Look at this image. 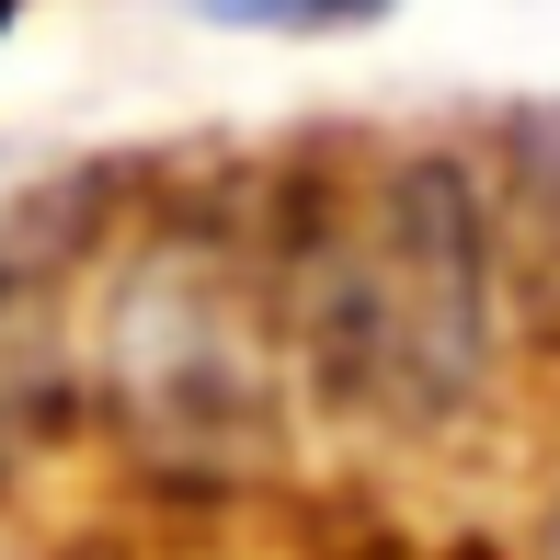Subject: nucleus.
<instances>
[{
    "label": "nucleus",
    "instance_id": "1",
    "mask_svg": "<svg viewBox=\"0 0 560 560\" xmlns=\"http://www.w3.org/2000/svg\"><path fill=\"white\" fill-rule=\"evenodd\" d=\"M310 320L332 377L389 412H435L469 389L492 343V287H480V229L446 172H377L343 218H320Z\"/></svg>",
    "mask_w": 560,
    "mask_h": 560
},
{
    "label": "nucleus",
    "instance_id": "3",
    "mask_svg": "<svg viewBox=\"0 0 560 560\" xmlns=\"http://www.w3.org/2000/svg\"><path fill=\"white\" fill-rule=\"evenodd\" d=\"M12 23H23V0H0V35H12Z\"/></svg>",
    "mask_w": 560,
    "mask_h": 560
},
{
    "label": "nucleus",
    "instance_id": "2",
    "mask_svg": "<svg viewBox=\"0 0 560 560\" xmlns=\"http://www.w3.org/2000/svg\"><path fill=\"white\" fill-rule=\"evenodd\" d=\"M207 23H241V35H343V23H377L400 0H195Z\"/></svg>",
    "mask_w": 560,
    "mask_h": 560
}]
</instances>
